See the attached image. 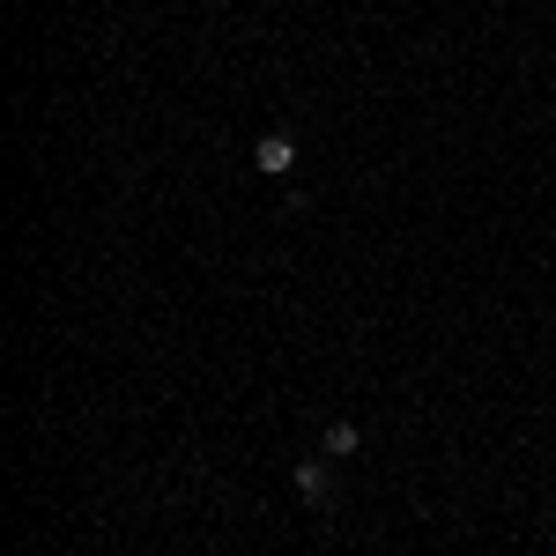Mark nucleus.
<instances>
[{
  "label": "nucleus",
  "mask_w": 556,
  "mask_h": 556,
  "mask_svg": "<svg viewBox=\"0 0 556 556\" xmlns=\"http://www.w3.org/2000/svg\"><path fill=\"white\" fill-rule=\"evenodd\" d=\"M298 497L304 505H327V497H334V468H327V460H304L298 468Z\"/></svg>",
  "instance_id": "obj_1"
},
{
  "label": "nucleus",
  "mask_w": 556,
  "mask_h": 556,
  "mask_svg": "<svg viewBox=\"0 0 556 556\" xmlns=\"http://www.w3.org/2000/svg\"><path fill=\"white\" fill-rule=\"evenodd\" d=\"M253 164H260V172H267V178H282V172H290V164H298V149H290V134H267V141H260V149H253Z\"/></svg>",
  "instance_id": "obj_2"
},
{
  "label": "nucleus",
  "mask_w": 556,
  "mask_h": 556,
  "mask_svg": "<svg viewBox=\"0 0 556 556\" xmlns=\"http://www.w3.org/2000/svg\"><path fill=\"white\" fill-rule=\"evenodd\" d=\"M364 438H356V424H327V460H349Z\"/></svg>",
  "instance_id": "obj_3"
}]
</instances>
